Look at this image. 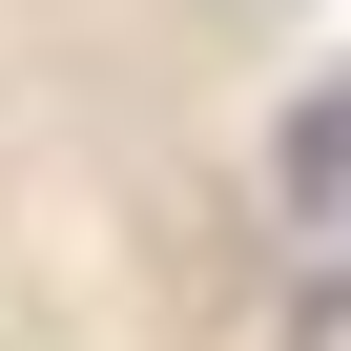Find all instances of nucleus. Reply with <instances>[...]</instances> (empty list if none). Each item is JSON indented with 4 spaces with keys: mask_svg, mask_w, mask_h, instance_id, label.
Here are the masks:
<instances>
[{
    "mask_svg": "<svg viewBox=\"0 0 351 351\" xmlns=\"http://www.w3.org/2000/svg\"><path fill=\"white\" fill-rule=\"evenodd\" d=\"M269 207H289V228H310V248L351 269V62H330V83H310V104L269 124Z\"/></svg>",
    "mask_w": 351,
    "mask_h": 351,
    "instance_id": "nucleus-1",
    "label": "nucleus"
},
{
    "mask_svg": "<svg viewBox=\"0 0 351 351\" xmlns=\"http://www.w3.org/2000/svg\"><path fill=\"white\" fill-rule=\"evenodd\" d=\"M289 351H351V269H310V289H289Z\"/></svg>",
    "mask_w": 351,
    "mask_h": 351,
    "instance_id": "nucleus-2",
    "label": "nucleus"
}]
</instances>
